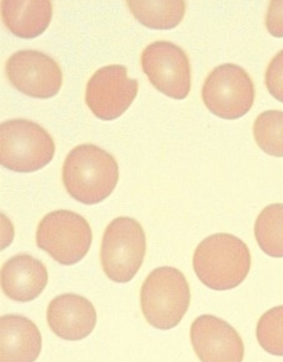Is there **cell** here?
<instances>
[{
    "mask_svg": "<svg viewBox=\"0 0 283 362\" xmlns=\"http://www.w3.org/2000/svg\"><path fill=\"white\" fill-rule=\"evenodd\" d=\"M255 333L259 344L266 352L283 356V305L273 307L262 315Z\"/></svg>",
    "mask_w": 283,
    "mask_h": 362,
    "instance_id": "19",
    "label": "cell"
},
{
    "mask_svg": "<svg viewBox=\"0 0 283 362\" xmlns=\"http://www.w3.org/2000/svg\"><path fill=\"white\" fill-rule=\"evenodd\" d=\"M190 298L189 284L184 274L175 267H160L148 275L142 286L141 308L152 327L170 329L183 319Z\"/></svg>",
    "mask_w": 283,
    "mask_h": 362,
    "instance_id": "3",
    "label": "cell"
},
{
    "mask_svg": "<svg viewBox=\"0 0 283 362\" xmlns=\"http://www.w3.org/2000/svg\"><path fill=\"white\" fill-rule=\"evenodd\" d=\"M253 134L264 152L283 157V111L267 110L260 114L254 122Z\"/></svg>",
    "mask_w": 283,
    "mask_h": 362,
    "instance_id": "18",
    "label": "cell"
},
{
    "mask_svg": "<svg viewBox=\"0 0 283 362\" xmlns=\"http://www.w3.org/2000/svg\"><path fill=\"white\" fill-rule=\"evenodd\" d=\"M254 233L262 252L272 257H283V204H272L262 210Z\"/></svg>",
    "mask_w": 283,
    "mask_h": 362,
    "instance_id": "17",
    "label": "cell"
},
{
    "mask_svg": "<svg viewBox=\"0 0 283 362\" xmlns=\"http://www.w3.org/2000/svg\"><path fill=\"white\" fill-rule=\"evenodd\" d=\"M265 25L268 32L277 37H283V1H271L270 2Z\"/></svg>",
    "mask_w": 283,
    "mask_h": 362,
    "instance_id": "21",
    "label": "cell"
},
{
    "mask_svg": "<svg viewBox=\"0 0 283 362\" xmlns=\"http://www.w3.org/2000/svg\"><path fill=\"white\" fill-rule=\"evenodd\" d=\"M42 348L36 325L18 315L0 318V362H34Z\"/></svg>",
    "mask_w": 283,
    "mask_h": 362,
    "instance_id": "14",
    "label": "cell"
},
{
    "mask_svg": "<svg viewBox=\"0 0 283 362\" xmlns=\"http://www.w3.org/2000/svg\"><path fill=\"white\" fill-rule=\"evenodd\" d=\"M137 91L138 82L127 77L126 67L113 64L94 73L87 83L85 99L96 117L111 120L129 107Z\"/></svg>",
    "mask_w": 283,
    "mask_h": 362,
    "instance_id": "9",
    "label": "cell"
},
{
    "mask_svg": "<svg viewBox=\"0 0 283 362\" xmlns=\"http://www.w3.org/2000/svg\"><path fill=\"white\" fill-rule=\"evenodd\" d=\"M47 320L59 337L76 341L86 337L96 323V311L86 298L64 293L53 298L47 310Z\"/></svg>",
    "mask_w": 283,
    "mask_h": 362,
    "instance_id": "12",
    "label": "cell"
},
{
    "mask_svg": "<svg viewBox=\"0 0 283 362\" xmlns=\"http://www.w3.org/2000/svg\"><path fill=\"white\" fill-rule=\"evenodd\" d=\"M134 16L154 29H171L178 25L185 12L184 1H127Z\"/></svg>",
    "mask_w": 283,
    "mask_h": 362,
    "instance_id": "16",
    "label": "cell"
},
{
    "mask_svg": "<svg viewBox=\"0 0 283 362\" xmlns=\"http://www.w3.org/2000/svg\"><path fill=\"white\" fill-rule=\"evenodd\" d=\"M251 256L246 244L228 233L204 238L196 247L192 258L194 271L200 281L216 291L232 289L246 278Z\"/></svg>",
    "mask_w": 283,
    "mask_h": 362,
    "instance_id": "1",
    "label": "cell"
},
{
    "mask_svg": "<svg viewBox=\"0 0 283 362\" xmlns=\"http://www.w3.org/2000/svg\"><path fill=\"white\" fill-rule=\"evenodd\" d=\"M6 72L10 83L31 97L48 98L60 89L62 74L58 64L36 50H20L7 60Z\"/></svg>",
    "mask_w": 283,
    "mask_h": 362,
    "instance_id": "10",
    "label": "cell"
},
{
    "mask_svg": "<svg viewBox=\"0 0 283 362\" xmlns=\"http://www.w3.org/2000/svg\"><path fill=\"white\" fill-rule=\"evenodd\" d=\"M91 240L92 232L86 220L68 210L47 214L36 232L37 246L64 265L81 260L88 251Z\"/></svg>",
    "mask_w": 283,
    "mask_h": 362,
    "instance_id": "6",
    "label": "cell"
},
{
    "mask_svg": "<svg viewBox=\"0 0 283 362\" xmlns=\"http://www.w3.org/2000/svg\"><path fill=\"white\" fill-rule=\"evenodd\" d=\"M192 346L201 362H242L244 344L238 332L224 320L210 314L198 316L190 332Z\"/></svg>",
    "mask_w": 283,
    "mask_h": 362,
    "instance_id": "11",
    "label": "cell"
},
{
    "mask_svg": "<svg viewBox=\"0 0 283 362\" xmlns=\"http://www.w3.org/2000/svg\"><path fill=\"white\" fill-rule=\"evenodd\" d=\"M1 16L8 29L22 38H33L49 25L52 15L50 1L3 0Z\"/></svg>",
    "mask_w": 283,
    "mask_h": 362,
    "instance_id": "15",
    "label": "cell"
},
{
    "mask_svg": "<svg viewBox=\"0 0 283 362\" xmlns=\"http://www.w3.org/2000/svg\"><path fill=\"white\" fill-rule=\"evenodd\" d=\"M146 236L140 223L129 217H118L105 230L100 260L108 277L119 283L130 281L144 260Z\"/></svg>",
    "mask_w": 283,
    "mask_h": 362,
    "instance_id": "5",
    "label": "cell"
},
{
    "mask_svg": "<svg viewBox=\"0 0 283 362\" xmlns=\"http://www.w3.org/2000/svg\"><path fill=\"white\" fill-rule=\"evenodd\" d=\"M265 85L270 93L283 103V49L270 62L265 73Z\"/></svg>",
    "mask_w": 283,
    "mask_h": 362,
    "instance_id": "20",
    "label": "cell"
},
{
    "mask_svg": "<svg viewBox=\"0 0 283 362\" xmlns=\"http://www.w3.org/2000/svg\"><path fill=\"white\" fill-rule=\"evenodd\" d=\"M118 177L115 159L105 150L90 144L73 148L62 170V180L68 193L86 204H95L108 197L115 189Z\"/></svg>",
    "mask_w": 283,
    "mask_h": 362,
    "instance_id": "2",
    "label": "cell"
},
{
    "mask_svg": "<svg viewBox=\"0 0 283 362\" xmlns=\"http://www.w3.org/2000/svg\"><path fill=\"white\" fill-rule=\"evenodd\" d=\"M54 144L51 136L39 124L15 119L0 127L1 164L13 171L37 170L53 158Z\"/></svg>",
    "mask_w": 283,
    "mask_h": 362,
    "instance_id": "4",
    "label": "cell"
},
{
    "mask_svg": "<svg viewBox=\"0 0 283 362\" xmlns=\"http://www.w3.org/2000/svg\"><path fill=\"white\" fill-rule=\"evenodd\" d=\"M141 63L151 84L163 94L183 99L191 86V70L185 52L168 41H156L143 51Z\"/></svg>",
    "mask_w": 283,
    "mask_h": 362,
    "instance_id": "8",
    "label": "cell"
},
{
    "mask_svg": "<svg viewBox=\"0 0 283 362\" xmlns=\"http://www.w3.org/2000/svg\"><path fill=\"white\" fill-rule=\"evenodd\" d=\"M48 280L45 265L26 254L16 255L7 260L1 271L4 293L11 300L27 302L37 298Z\"/></svg>",
    "mask_w": 283,
    "mask_h": 362,
    "instance_id": "13",
    "label": "cell"
},
{
    "mask_svg": "<svg viewBox=\"0 0 283 362\" xmlns=\"http://www.w3.org/2000/svg\"><path fill=\"white\" fill-rule=\"evenodd\" d=\"M204 105L215 115L227 119L242 117L251 108L255 89L248 73L233 64L214 68L202 89Z\"/></svg>",
    "mask_w": 283,
    "mask_h": 362,
    "instance_id": "7",
    "label": "cell"
}]
</instances>
